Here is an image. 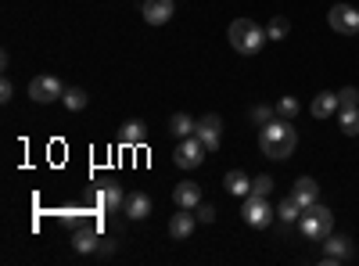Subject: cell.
I'll return each mask as SVG.
<instances>
[{
  "label": "cell",
  "instance_id": "cell-1",
  "mask_svg": "<svg viewBox=\"0 0 359 266\" xmlns=\"http://www.w3.org/2000/svg\"><path fill=\"white\" fill-rule=\"evenodd\" d=\"M294 144H298V133L287 119H280V115L259 130V147H262L266 159H287L294 152Z\"/></svg>",
  "mask_w": 359,
  "mask_h": 266
},
{
  "label": "cell",
  "instance_id": "cell-2",
  "mask_svg": "<svg viewBox=\"0 0 359 266\" xmlns=\"http://www.w3.org/2000/svg\"><path fill=\"white\" fill-rule=\"evenodd\" d=\"M230 47L237 51V54H259L262 51V44L269 40L266 36V29L262 25H255L252 18H237L233 25H230Z\"/></svg>",
  "mask_w": 359,
  "mask_h": 266
},
{
  "label": "cell",
  "instance_id": "cell-3",
  "mask_svg": "<svg viewBox=\"0 0 359 266\" xmlns=\"http://www.w3.org/2000/svg\"><path fill=\"white\" fill-rule=\"evenodd\" d=\"M298 230L306 234L309 241H320V238H331L334 230V213L327 209V205H309V209H302V216H298Z\"/></svg>",
  "mask_w": 359,
  "mask_h": 266
},
{
  "label": "cell",
  "instance_id": "cell-4",
  "mask_svg": "<svg viewBox=\"0 0 359 266\" xmlns=\"http://www.w3.org/2000/svg\"><path fill=\"white\" fill-rule=\"evenodd\" d=\"M241 216H245V223H248V227H255V230H266L269 223H273L277 209H273V205H269L266 198H259V194H248V198H245V209H241Z\"/></svg>",
  "mask_w": 359,
  "mask_h": 266
},
{
  "label": "cell",
  "instance_id": "cell-5",
  "mask_svg": "<svg viewBox=\"0 0 359 266\" xmlns=\"http://www.w3.org/2000/svg\"><path fill=\"white\" fill-rule=\"evenodd\" d=\"M205 144L198 140V133L194 137H184V140H180L176 144V155H172V162L180 166V169H198L201 162H205Z\"/></svg>",
  "mask_w": 359,
  "mask_h": 266
},
{
  "label": "cell",
  "instance_id": "cell-6",
  "mask_svg": "<svg viewBox=\"0 0 359 266\" xmlns=\"http://www.w3.org/2000/svg\"><path fill=\"white\" fill-rule=\"evenodd\" d=\"M327 25L341 36H355L359 33V11L352 4H334L331 11H327Z\"/></svg>",
  "mask_w": 359,
  "mask_h": 266
},
{
  "label": "cell",
  "instance_id": "cell-7",
  "mask_svg": "<svg viewBox=\"0 0 359 266\" xmlns=\"http://www.w3.org/2000/svg\"><path fill=\"white\" fill-rule=\"evenodd\" d=\"M194 133L205 144V152L212 155V152H219V144H223V119H219V115H201Z\"/></svg>",
  "mask_w": 359,
  "mask_h": 266
},
{
  "label": "cell",
  "instance_id": "cell-8",
  "mask_svg": "<svg viewBox=\"0 0 359 266\" xmlns=\"http://www.w3.org/2000/svg\"><path fill=\"white\" fill-rule=\"evenodd\" d=\"M29 98L47 105V101H57V98H65V86L57 76H36L33 83H29Z\"/></svg>",
  "mask_w": 359,
  "mask_h": 266
},
{
  "label": "cell",
  "instance_id": "cell-9",
  "mask_svg": "<svg viewBox=\"0 0 359 266\" xmlns=\"http://www.w3.org/2000/svg\"><path fill=\"white\" fill-rule=\"evenodd\" d=\"M140 11H144V22L147 25H165L176 8H172V0H144Z\"/></svg>",
  "mask_w": 359,
  "mask_h": 266
},
{
  "label": "cell",
  "instance_id": "cell-10",
  "mask_svg": "<svg viewBox=\"0 0 359 266\" xmlns=\"http://www.w3.org/2000/svg\"><path fill=\"white\" fill-rule=\"evenodd\" d=\"M291 198H294L298 205H302V209H309V205H316V201H320V184L313 180V176H298Z\"/></svg>",
  "mask_w": 359,
  "mask_h": 266
},
{
  "label": "cell",
  "instance_id": "cell-11",
  "mask_svg": "<svg viewBox=\"0 0 359 266\" xmlns=\"http://www.w3.org/2000/svg\"><path fill=\"white\" fill-rule=\"evenodd\" d=\"M194 223H198L194 209H184V213H176V216L169 220V238H172V241H187L191 234H194Z\"/></svg>",
  "mask_w": 359,
  "mask_h": 266
},
{
  "label": "cell",
  "instance_id": "cell-12",
  "mask_svg": "<svg viewBox=\"0 0 359 266\" xmlns=\"http://www.w3.org/2000/svg\"><path fill=\"white\" fill-rule=\"evenodd\" d=\"M123 209H126L130 220H147V216H151V198H147L144 191H133V194H126Z\"/></svg>",
  "mask_w": 359,
  "mask_h": 266
},
{
  "label": "cell",
  "instance_id": "cell-13",
  "mask_svg": "<svg viewBox=\"0 0 359 266\" xmlns=\"http://www.w3.org/2000/svg\"><path fill=\"white\" fill-rule=\"evenodd\" d=\"M355 255V248H352V241L348 238H341V234H338V238H331V241H327V252H323V262H348Z\"/></svg>",
  "mask_w": 359,
  "mask_h": 266
},
{
  "label": "cell",
  "instance_id": "cell-14",
  "mask_svg": "<svg viewBox=\"0 0 359 266\" xmlns=\"http://www.w3.org/2000/svg\"><path fill=\"white\" fill-rule=\"evenodd\" d=\"M309 112H313V119H331V115L338 112V94H334V91L316 94L313 105H309Z\"/></svg>",
  "mask_w": 359,
  "mask_h": 266
},
{
  "label": "cell",
  "instance_id": "cell-15",
  "mask_svg": "<svg viewBox=\"0 0 359 266\" xmlns=\"http://www.w3.org/2000/svg\"><path fill=\"white\" fill-rule=\"evenodd\" d=\"M172 201L180 205V209H198V205H201V187L198 184H176Z\"/></svg>",
  "mask_w": 359,
  "mask_h": 266
},
{
  "label": "cell",
  "instance_id": "cell-16",
  "mask_svg": "<svg viewBox=\"0 0 359 266\" xmlns=\"http://www.w3.org/2000/svg\"><path fill=\"white\" fill-rule=\"evenodd\" d=\"M223 187H226L230 194H237V198H248V194H252V176H245L241 169H230V173L223 176Z\"/></svg>",
  "mask_w": 359,
  "mask_h": 266
},
{
  "label": "cell",
  "instance_id": "cell-17",
  "mask_svg": "<svg viewBox=\"0 0 359 266\" xmlns=\"http://www.w3.org/2000/svg\"><path fill=\"white\" fill-rule=\"evenodd\" d=\"M144 137H147V126L140 119H130V123H123V130H118V144H126V147L144 144Z\"/></svg>",
  "mask_w": 359,
  "mask_h": 266
},
{
  "label": "cell",
  "instance_id": "cell-18",
  "mask_svg": "<svg viewBox=\"0 0 359 266\" xmlns=\"http://www.w3.org/2000/svg\"><path fill=\"white\" fill-rule=\"evenodd\" d=\"M97 245H101L97 230H76V234H72V248H76V252H83V255H94V252H97Z\"/></svg>",
  "mask_w": 359,
  "mask_h": 266
},
{
  "label": "cell",
  "instance_id": "cell-19",
  "mask_svg": "<svg viewBox=\"0 0 359 266\" xmlns=\"http://www.w3.org/2000/svg\"><path fill=\"white\" fill-rule=\"evenodd\" d=\"M97 201H101V209L115 213L118 205L126 201V194H123V187H118V184H108V187H101V191H97Z\"/></svg>",
  "mask_w": 359,
  "mask_h": 266
},
{
  "label": "cell",
  "instance_id": "cell-20",
  "mask_svg": "<svg viewBox=\"0 0 359 266\" xmlns=\"http://www.w3.org/2000/svg\"><path fill=\"white\" fill-rule=\"evenodd\" d=\"M194 126H198V123L191 119V115H184V112H176L172 119H169V126H165V130H169L172 137H180V140H184V137H194Z\"/></svg>",
  "mask_w": 359,
  "mask_h": 266
},
{
  "label": "cell",
  "instance_id": "cell-21",
  "mask_svg": "<svg viewBox=\"0 0 359 266\" xmlns=\"http://www.w3.org/2000/svg\"><path fill=\"white\" fill-rule=\"evenodd\" d=\"M338 126H341L345 137H359V108H341Z\"/></svg>",
  "mask_w": 359,
  "mask_h": 266
},
{
  "label": "cell",
  "instance_id": "cell-22",
  "mask_svg": "<svg viewBox=\"0 0 359 266\" xmlns=\"http://www.w3.org/2000/svg\"><path fill=\"white\" fill-rule=\"evenodd\" d=\"M291 33V22L284 18V15H273V18H269V25H266V36L269 40H284Z\"/></svg>",
  "mask_w": 359,
  "mask_h": 266
},
{
  "label": "cell",
  "instance_id": "cell-23",
  "mask_svg": "<svg viewBox=\"0 0 359 266\" xmlns=\"http://www.w3.org/2000/svg\"><path fill=\"white\" fill-rule=\"evenodd\" d=\"M280 223H298V216H302V205H298L294 198H284L280 201V209H277Z\"/></svg>",
  "mask_w": 359,
  "mask_h": 266
},
{
  "label": "cell",
  "instance_id": "cell-24",
  "mask_svg": "<svg viewBox=\"0 0 359 266\" xmlns=\"http://www.w3.org/2000/svg\"><path fill=\"white\" fill-rule=\"evenodd\" d=\"M62 101H65L69 112H79V108H86V91H79V86H69Z\"/></svg>",
  "mask_w": 359,
  "mask_h": 266
},
{
  "label": "cell",
  "instance_id": "cell-25",
  "mask_svg": "<svg viewBox=\"0 0 359 266\" xmlns=\"http://www.w3.org/2000/svg\"><path fill=\"white\" fill-rule=\"evenodd\" d=\"M298 112H302V105H298L294 98H280L277 101V115H280V119L291 123V119H298Z\"/></svg>",
  "mask_w": 359,
  "mask_h": 266
},
{
  "label": "cell",
  "instance_id": "cell-26",
  "mask_svg": "<svg viewBox=\"0 0 359 266\" xmlns=\"http://www.w3.org/2000/svg\"><path fill=\"white\" fill-rule=\"evenodd\" d=\"M252 194H259V198H269V194H273V176H266V173L252 176Z\"/></svg>",
  "mask_w": 359,
  "mask_h": 266
},
{
  "label": "cell",
  "instance_id": "cell-27",
  "mask_svg": "<svg viewBox=\"0 0 359 266\" xmlns=\"http://www.w3.org/2000/svg\"><path fill=\"white\" fill-rule=\"evenodd\" d=\"M277 119V108H269V105H255L252 108V123L255 126H266V123H273Z\"/></svg>",
  "mask_w": 359,
  "mask_h": 266
},
{
  "label": "cell",
  "instance_id": "cell-28",
  "mask_svg": "<svg viewBox=\"0 0 359 266\" xmlns=\"http://www.w3.org/2000/svg\"><path fill=\"white\" fill-rule=\"evenodd\" d=\"M341 108H359V91L355 86H345V91H338V112Z\"/></svg>",
  "mask_w": 359,
  "mask_h": 266
},
{
  "label": "cell",
  "instance_id": "cell-29",
  "mask_svg": "<svg viewBox=\"0 0 359 266\" xmlns=\"http://www.w3.org/2000/svg\"><path fill=\"white\" fill-rule=\"evenodd\" d=\"M194 216H198V223H216V209H212V205H198V209H194Z\"/></svg>",
  "mask_w": 359,
  "mask_h": 266
},
{
  "label": "cell",
  "instance_id": "cell-30",
  "mask_svg": "<svg viewBox=\"0 0 359 266\" xmlns=\"http://www.w3.org/2000/svg\"><path fill=\"white\" fill-rule=\"evenodd\" d=\"M15 98V86H11V79H4L0 83V101H11Z\"/></svg>",
  "mask_w": 359,
  "mask_h": 266
},
{
  "label": "cell",
  "instance_id": "cell-31",
  "mask_svg": "<svg viewBox=\"0 0 359 266\" xmlns=\"http://www.w3.org/2000/svg\"><path fill=\"white\" fill-rule=\"evenodd\" d=\"M111 248H115V245H111V241H101V245H97V252H94V255H101V259H108V255H111Z\"/></svg>",
  "mask_w": 359,
  "mask_h": 266
}]
</instances>
